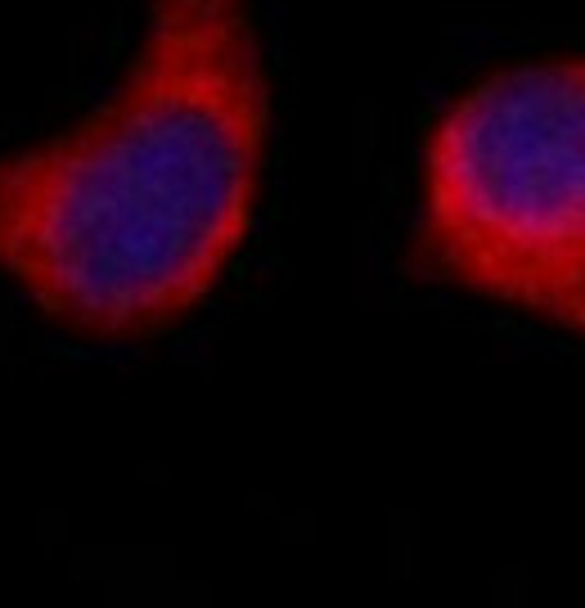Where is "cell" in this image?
Masks as SVG:
<instances>
[{"label":"cell","instance_id":"1","mask_svg":"<svg viewBox=\"0 0 585 608\" xmlns=\"http://www.w3.org/2000/svg\"><path fill=\"white\" fill-rule=\"evenodd\" d=\"M266 145L252 0H149L113 95L59 136L0 154V275L72 338L162 334L248 239Z\"/></svg>","mask_w":585,"mask_h":608},{"label":"cell","instance_id":"2","mask_svg":"<svg viewBox=\"0 0 585 608\" xmlns=\"http://www.w3.org/2000/svg\"><path fill=\"white\" fill-rule=\"evenodd\" d=\"M410 271L585 343V50L504 64L437 113Z\"/></svg>","mask_w":585,"mask_h":608}]
</instances>
